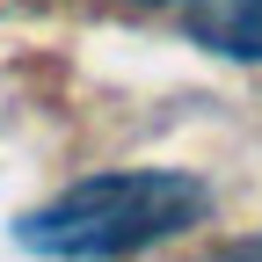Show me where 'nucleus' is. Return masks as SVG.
Segmentation results:
<instances>
[{"label": "nucleus", "mask_w": 262, "mask_h": 262, "mask_svg": "<svg viewBox=\"0 0 262 262\" xmlns=\"http://www.w3.org/2000/svg\"><path fill=\"white\" fill-rule=\"evenodd\" d=\"M189 37L226 51V58H255L262 66V0H196Z\"/></svg>", "instance_id": "2"}, {"label": "nucleus", "mask_w": 262, "mask_h": 262, "mask_svg": "<svg viewBox=\"0 0 262 262\" xmlns=\"http://www.w3.org/2000/svg\"><path fill=\"white\" fill-rule=\"evenodd\" d=\"M219 262H262V241H248V248H233V255H219Z\"/></svg>", "instance_id": "3"}, {"label": "nucleus", "mask_w": 262, "mask_h": 262, "mask_svg": "<svg viewBox=\"0 0 262 262\" xmlns=\"http://www.w3.org/2000/svg\"><path fill=\"white\" fill-rule=\"evenodd\" d=\"M204 211H211V189L182 168H117L37 204L15 226V241L51 262H117L204 226Z\"/></svg>", "instance_id": "1"}]
</instances>
